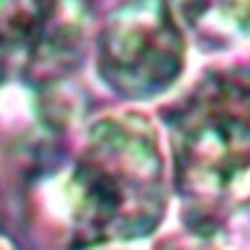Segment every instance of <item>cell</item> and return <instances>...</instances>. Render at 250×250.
Masks as SVG:
<instances>
[{"label": "cell", "mask_w": 250, "mask_h": 250, "mask_svg": "<svg viewBox=\"0 0 250 250\" xmlns=\"http://www.w3.org/2000/svg\"><path fill=\"white\" fill-rule=\"evenodd\" d=\"M47 191L54 213L66 223L71 245L152 233L167 206L165 160L152 123L138 113L96 120L69 169Z\"/></svg>", "instance_id": "6da1fadb"}, {"label": "cell", "mask_w": 250, "mask_h": 250, "mask_svg": "<svg viewBox=\"0 0 250 250\" xmlns=\"http://www.w3.org/2000/svg\"><path fill=\"white\" fill-rule=\"evenodd\" d=\"M174 182L199 221L250 204V66L208 71L165 113Z\"/></svg>", "instance_id": "7a4b0ae2"}, {"label": "cell", "mask_w": 250, "mask_h": 250, "mask_svg": "<svg viewBox=\"0 0 250 250\" xmlns=\"http://www.w3.org/2000/svg\"><path fill=\"white\" fill-rule=\"evenodd\" d=\"M187 64V37L165 0H133L103 25L96 69L103 83L130 101L169 91Z\"/></svg>", "instance_id": "3957f363"}, {"label": "cell", "mask_w": 250, "mask_h": 250, "mask_svg": "<svg viewBox=\"0 0 250 250\" xmlns=\"http://www.w3.org/2000/svg\"><path fill=\"white\" fill-rule=\"evenodd\" d=\"M88 30V0H0V71L57 83L81 64Z\"/></svg>", "instance_id": "277c9868"}, {"label": "cell", "mask_w": 250, "mask_h": 250, "mask_svg": "<svg viewBox=\"0 0 250 250\" xmlns=\"http://www.w3.org/2000/svg\"><path fill=\"white\" fill-rule=\"evenodd\" d=\"M184 37L201 47L250 44V0H165Z\"/></svg>", "instance_id": "5b68a950"}]
</instances>
